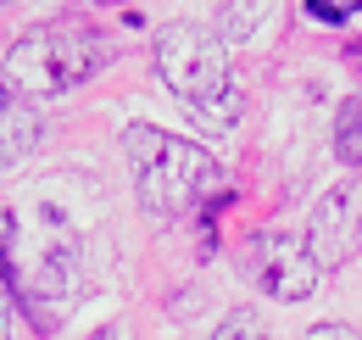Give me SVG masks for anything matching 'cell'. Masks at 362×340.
<instances>
[{"mask_svg": "<svg viewBox=\"0 0 362 340\" xmlns=\"http://www.w3.org/2000/svg\"><path fill=\"white\" fill-rule=\"evenodd\" d=\"M156 73L201 128L228 134L240 123L245 95H240L234 73H228V45L218 40L212 23H189V17L162 23L156 28Z\"/></svg>", "mask_w": 362, "mask_h": 340, "instance_id": "cell-1", "label": "cell"}, {"mask_svg": "<svg viewBox=\"0 0 362 340\" xmlns=\"http://www.w3.org/2000/svg\"><path fill=\"white\" fill-rule=\"evenodd\" d=\"M6 285L40 324L62 318L84 296V246H78V229L67 223V212L40 201L28 217H17V246L6 262Z\"/></svg>", "mask_w": 362, "mask_h": 340, "instance_id": "cell-2", "label": "cell"}, {"mask_svg": "<svg viewBox=\"0 0 362 340\" xmlns=\"http://www.w3.org/2000/svg\"><path fill=\"white\" fill-rule=\"evenodd\" d=\"M123 151H129V168H134V196L151 217H184L206 196H223L218 157L201 151L184 134H168L156 123H129Z\"/></svg>", "mask_w": 362, "mask_h": 340, "instance_id": "cell-3", "label": "cell"}, {"mask_svg": "<svg viewBox=\"0 0 362 340\" xmlns=\"http://www.w3.org/2000/svg\"><path fill=\"white\" fill-rule=\"evenodd\" d=\"M100 67H106V40L90 23L62 17V23H40V28L11 40L6 62H0V84L17 101H28V95H67L84 79H95Z\"/></svg>", "mask_w": 362, "mask_h": 340, "instance_id": "cell-4", "label": "cell"}, {"mask_svg": "<svg viewBox=\"0 0 362 340\" xmlns=\"http://www.w3.org/2000/svg\"><path fill=\"white\" fill-rule=\"evenodd\" d=\"M240 268L273 301H307L323 285V268H317L307 234H290V229H257L240 251Z\"/></svg>", "mask_w": 362, "mask_h": 340, "instance_id": "cell-5", "label": "cell"}, {"mask_svg": "<svg viewBox=\"0 0 362 340\" xmlns=\"http://www.w3.org/2000/svg\"><path fill=\"white\" fill-rule=\"evenodd\" d=\"M307 246L317 268H346L362 251V178H334L307 217Z\"/></svg>", "mask_w": 362, "mask_h": 340, "instance_id": "cell-6", "label": "cell"}, {"mask_svg": "<svg viewBox=\"0 0 362 340\" xmlns=\"http://www.w3.org/2000/svg\"><path fill=\"white\" fill-rule=\"evenodd\" d=\"M40 112L28 106V101H17V95H6L0 101V173H11L17 162H28L34 157V145H40Z\"/></svg>", "mask_w": 362, "mask_h": 340, "instance_id": "cell-7", "label": "cell"}, {"mask_svg": "<svg viewBox=\"0 0 362 340\" xmlns=\"http://www.w3.org/2000/svg\"><path fill=\"white\" fill-rule=\"evenodd\" d=\"M334 157L346 168H362V101L340 106V123H334Z\"/></svg>", "mask_w": 362, "mask_h": 340, "instance_id": "cell-8", "label": "cell"}, {"mask_svg": "<svg viewBox=\"0 0 362 340\" xmlns=\"http://www.w3.org/2000/svg\"><path fill=\"white\" fill-rule=\"evenodd\" d=\"M212 340H273V335H268V324H262L257 312L234 307V312H228L223 324H218V335H212Z\"/></svg>", "mask_w": 362, "mask_h": 340, "instance_id": "cell-9", "label": "cell"}, {"mask_svg": "<svg viewBox=\"0 0 362 340\" xmlns=\"http://www.w3.org/2000/svg\"><path fill=\"white\" fill-rule=\"evenodd\" d=\"M11 246H17V212H0V268L11 262Z\"/></svg>", "mask_w": 362, "mask_h": 340, "instance_id": "cell-10", "label": "cell"}, {"mask_svg": "<svg viewBox=\"0 0 362 340\" xmlns=\"http://www.w3.org/2000/svg\"><path fill=\"white\" fill-rule=\"evenodd\" d=\"M307 340H362V335L351 329V324H313V329H307Z\"/></svg>", "mask_w": 362, "mask_h": 340, "instance_id": "cell-11", "label": "cell"}, {"mask_svg": "<svg viewBox=\"0 0 362 340\" xmlns=\"http://www.w3.org/2000/svg\"><path fill=\"white\" fill-rule=\"evenodd\" d=\"M0 340H11V290L0 285Z\"/></svg>", "mask_w": 362, "mask_h": 340, "instance_id": "cell-12", "label": "cell"}, {"mask_svg": "<svg viewBox=\"0 0 362 340\" xmlns=\"http://www.w3.org/2000/svg\"><path fill=\"white\" fill-rule=\"evenodd\" d=\"M6 95H11V89H6V84H0V101H6Z\"/></svg>", "mask_w": 362, "mask_h": 340, "instance_id": "cell-13", "label": "cell"}]
</instances>
